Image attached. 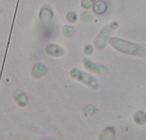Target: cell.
I'll return each mask as SVG.
<instances>
[{
  "instance_id": "obj_1",
  "label": "cell",
  "mask_w": 146,
  "mask_h": 140,
  "mask_svg": "<svg viewBox=\"0 0 146 140\" xmlns=\"http://www.w3.org/2000/svg\"><path fill=\"white\" fill-rule=\"evenodd\" d=\"M110 44L116 50L126 55L135 56L146 59V46L138 44L118 37H111L109 40Z\"/></svg>"
},
{
  "instance_id": "obj_2",
  "label": "cell",
  "mask_w": 146,
  "mask_h": 140,
  "mask_svg": "<svg viewBox=\"0 0 146 140\" xmlns=\"http://www.w3.org/2000/svg\"><path fill=\"white\" fill-rule=\"evenodd\" d=\"M71 76L76 80L79 81L84 85H88V87L92 88L94 89H97L98 88V82L96 78L88 73H86L82 70H78L77 69H73L71 72Z\"/></svg>"
},
{
  "instance_id": "obj_3",
  "label": "cell",
  "mask_w": 146,
  "mask_h": 140,
  "mask_svg": "<svg viewBox=\"0 0 146 140\" xmlns=\"http://www.w3.org/2000/svg\"><path fill=\"white\" fill-rule=\"evenodd\" d=\"M84 64L86 66L87 69H88L89 70H91L92 72H101L103 71V68L98 66V65L94 64L92 62H91L90 60H84Z\"/></svg>"
}]
</instances>
